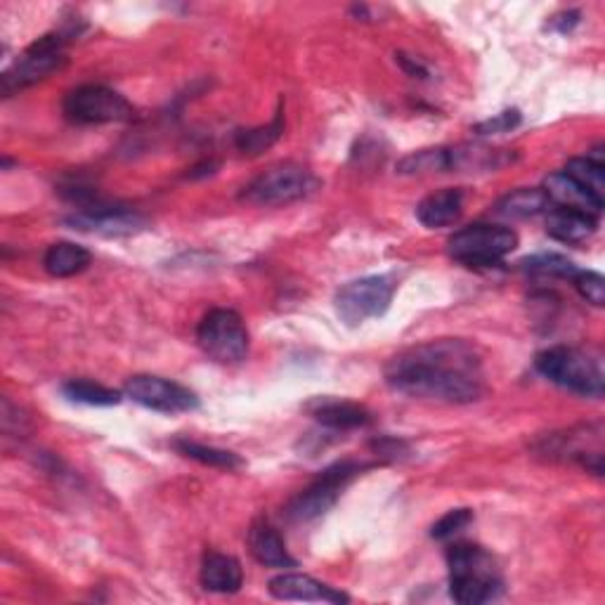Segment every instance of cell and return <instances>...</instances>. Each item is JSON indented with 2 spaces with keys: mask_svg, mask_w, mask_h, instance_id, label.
<instances>
[{
  "mask_svg": "<svg viewBox=\"0 0 605 605\" xmlns=\"http://www.w3.org/2000/svg\"><path fill=\"white\" fill-rule=\"evenodd\" d=\"M577 24H580V12H562V15H556L552 20V26H554L556 32H560V34L572 32Z\"/></svg>",
  "mask_w": 605,
  "mask_h": 605,
  "instance_id": "cell-32",
  "label": "cell"
},
{
  "mask_svg": "<svg viewBox=\"0 0 605 605\" xmlns=\"http://www.w3.org/2000/svg\"><path fill=\"white\" fill-rule=\"evenodd\" d=\"M176 449L180 455H185V457L199 461V463H206V467L228 469V471L242 467V459H239L234 452H228V449L206 447V445L192 443V440H176Z\"/></svg>",
  "mask_w": 605,
  "mask_h": 605,
  "instance_id": "cell-26",
  "label": "cell"
},
{
  "mask_svg": "<svg viewBox=\"0 0 605 605\" xmlns=\"http://www.w3.org/2000/svg\"><path fill=\"white\" fill-rule=\"evenodd\" d=\"M518 246V234L504 225L477 222L449 237L447 251L457 263L469 267L499 265Z\"/></svg>",
  "mask_w": 605,
  "mask_h": 605,
  "instance_id": "cell-5",
  "label": "cell"
},
{
  "mask_svg": "<svg viewBox=\"0 0 605 605\" xmlns=\"http://www.w3.org/2000/svg\"><path fill=\"white\" fill-rule=\"evenodd\" d=\"M572 285H574L577 291H580V295L586 303L598 305V307L605 303V279H603V275L591 273V270H586V273L580 270V273H577V277L572 279Z\"/></svg>",
  "mask_w": 605,
  "mask_h": 605,
  "instance_id": "cell-30",
  "label": "cell"
},
{
  "mask_svg": "<svg viewBox=\"0 0 605 605\" xmlns=\"http://www.w3.org/2000/svg\"><path fill=\"white\" fill-rule=\"evenodd\" d=\"M548 204L552 202H548V196L542 187H523V190L506 194L504 199L497 204V214L501 218L523 220V218L540 216L542 210L548 208Z\"/></svg>",
  "mask_w": 605,
  "mask_h": 605,
  "instance_id": "cell-23",
  "label": "cell"
},
{
  "mask_svg": "<svg viewBox=\"0 0 605 605\" xmlns=\"http://www.w3.org/2000/svg\"><path fill=\"white\" fill-rule=\"evenodd\" d=\"M270 594L277 601H305V603H348V594L334 589L329 584H322L311 574L301 572H285L270 580Z\"/></svg>",
  "mask_w": 605,
  "mask_h": 605,
  "instance_id": "cell-13",
  "label": "cell"
},
{
  "mask_svg": "<svg viewBox=\"0 0 605 605\" xmlns=\"http://www.w3.org/2000/svg\"><path fill=\"white\" fill-rule=\"evenodd\" d=\"M66 225L72 230L102 234V237H125L145 230L147 220L129 208L114 206H97V208H81L78 214L66 218Z\"/></svg>",
  "mask_w": 605,
  "mask_h": 605,
  "instance_id": "cell-12",
  "label": "cell"
},
{
  "mask_svg": "<svg viewBox=\"0 0 605 605\" xmlns=\"http://www.w3.org/2000/svg\"><path fill=\"white\" fill-rule=\"evenodd\" d=\"M62 111L69 121L78 125L125 123L135 117L133 105L107 86H78L69 90Z\"/></svg>",
  "mask_w": 605,
  "mask_h": 605,
  "instance_id": "cell-9",
  "label": "cell"
},
{
  "mask_svg": "<svg viewBox=\"0 0 605 605\" xmlns=\"http://www.w3.org/2000/svg\"><path fill=\"white\" fill-rule=\"evenodd\" d=\"M311 412L322 426L331 431H350L372 424V414L362 404L346 400H317Z\"/></svg>",
  "mask_w": 605,
  "mask_h": 605,
  "instance_id": "cell-20",
  "label": "cell"
},
{
  "mask_svg": "<svg viewBox=\"0 0 605 605\" xmlns=\"http://www.w3.org/2000/svg\"><path fill=\"white\" fill-rule=\"evenodd\" d=\"M396 293V281L388 275H372L353 279L336 291V313L348 327H360L367 319L386 315Z\"/></svg>",
  "mask_w": 605,
  "mask_h": 605,
  "instance_id": "cell-8",
  "label": "cell"
},
{
  "mask_svg": "<svg viewBox=\"0 0 605 605\" xmlns=\"http://www.w3.org/2000/svg\"><path fill=\"white\" fill-rule=\"evenodd\" d=\"M64 396L72 402H81V404H90V407H114L121 402V392L105 388L100 384L93 382H69L62 386Z\"/></svg>",
  "mask_w": 605,
  "mask_h": 605,
  "instance_id": "cell-25",
  "label": "cell"
},
{
  "mask_svg": "<svg viewBox=\"0 0 605 605\" xmlns=\"http://www.w3.org/2000/svg\"><path fill=\"white\" fill-rule=\"evenodd\" d=\"M398 171L404 176L416 173H433V171H447V149H421L404 157L398 164Z\"/></svg>",
  "mask_w": 605,
  "mask_h": 605,
  "instance_id": "cell-28",
  "label": "cell"
},
{
  "mask_svg": "<svg viewBox=\"0 0 605 605\" xmlns=\"http://www.w3.org/2000/svg\"><path fill=\"white\" fill-rule=\"evenodd\" d=\"M513 154L506 149H495L485 145H459L447 149V171H497V168L511 164Z\"/></svg>",
  "mask_w": 605,
  "mask_h": 605,
  "instance_id": "cell-17",
  "label": "cell"
},
{
  "mask_svg": "<svg viewBox=\"0 0 605 605\" xmlns=\"http://www.w3.org/2000/svg\"><path fill=\"white\" fill-rule=\"evenodd\" d=\"M364 469L367 467L358 461L334 463L311 487H305L299 497L291 499V504L287 506L289 520H293V523H311V520L325 516L336 504V499L341 497L343 487Z\"/></svg>",
  "mask_w": 605,
  "mask_h": 605,
  "instance_id": "cell-10",
  "label": "cell"
},
{
  "mask_svg": "<svg viewBox=\"0 0 605 605\" xmlns=\"http://www.w3.org/2000/svg\"><path fill=\"white\" fill-rule=\"evenodd\" d=\"M196 343L220 364H239L249 355V329L239 313L216 307L196 327Z\"/></svg>",
  "mask_w": 605,
  "mask_h": 605,
  "instance_id": "cell-6",
  "label": "cell"
},
{
  "mask_svg": "<svg viewBox=\"0 0 605 605\" xmlns=\"http://www.w3.org/2000/svg\"><path fill=\"white\" fill-rule=\"evenodd\" d=\"M249 548L251 556L265 568H295V558L289 556L285 540L279 537V532L265 518H258L251 525Z\"/></svg>",
  "mask_w": 605,
  "mask_h": 605,
  "instance_id": "cell-16",
  "label": "cell"
},
{
  "mask_svg": "<svg viewBox=\"0 0 605 605\" xmlns=\"http://www.w3.org/2000/svg\"><path fill=\"white\" fill-rule=\"evenodd\" d=\"M542 190L546 192L548 202L556 204L558 208L582 210V214H589V216H596L598 218L603 206H605V202L596 199L594 194H591L589 190H584L580 182H574L566 173H552V176H548Z\"/></svg>",
  "mask_w": 605,
  "mask_h": 605,
  "instance_id": "cell-14",
  "label": "cell"
},
{
  "mask_svg": "<svg viewBox=\"0 0 605 605\" xmlns=\"http://www.w3.org/2000/svg\"><path fill=\"white\" fill-rule=\"evenodd\" d=\"M125 396L133 402L147 407V410L161 414H182L199 407V398L190 388L152 374L133 376L125 384Z\"/></svg>",
  "mask_w": 605,
  "mask_h": 605,
  "instance_id": "cell-11",
  "label": "cell"
},
{
  "mask_svg": "<svg viewBox=\"0 0 605 605\" xmlns=\"http://www.w3.org/2000/svg\"><path fill=\"white\" fill-rule=\"evenodd\" d=\"M520 267L528 275H537V277H558V279H574L577 277V265L566 258V256H560V253H540V256H532V258H525L523 263H520Z\"/></svg>",
  "mask_w": 605,
  "mask_h": 605,
  "instance_id": "cell-27",
  "label": "cell"
},
{
  "mask_svg": "<svg viewBox=\"0 0 605 605\" xmlns=\"http://www.w3.org/2000/svg\"><path fill=\"white\" fill-rule=\"evenodd\" d=\"M562 173L570 176L574 182H580V185L594 194L596 199L605 202V161L601 147L586 154V157L570 159Z\"/></svg>",
  "mask_w": 605,
  "mask_h": 605,
  "instance_id": "cell-22",
  "label": "cell"
},
{
  "mask_svg": "<svg viewBox=\"0 0 605 605\" xmlns=\"http://www.w3.org/2000/svg\"><path fill=\"white\" fill-rule=\"evenodd\" d=\"M285 133V117L281 111H277L275 119L267 125H258V129H249L237 133V149L242 154H249V157H258L265 149H270L277 140Z\"/></svg>",
  "mask_w": 605,
  "mask_h": 605,
  "instance_id": "cell-24",
  "label": "cell"
},
{
  "mask_svg": "<svg viewBox=\"0 0 605 605\" xmlns=\"http://www.w3.org/2000/svg\"><path fill=\"white\" fill-rule=\"evenodd\" d=\"M534 367L548 382L582 398H601L605 388L603 362L589 350L554 346L546 348L534 360Z\"/></svg>",
  "mask_w": 605,
  "mask_h": 605,
  "instance_id": "cell-3",
  "label": "cell"
},
{
  "mask_svg": "<svg viewBox=\"0 0 605 605\" xmlns=\"http://www.w3.org/2000/svg\"><path fill=\"white\" fill-rule=\"evenodd\" d=\"M516 125H520V111L518 109H506L501 114L492 117L483 123L475 125L477 135H497V133H509Z\"/></svg>",
  "mask_w": 605,
  "mask_h": 605,
  "instance_id": "cell-31",
  "label": "cell"
},
{
  "mask_svg": "<svg viewBox=\"0 0 605 605\" xmlns=\"http://www.w3.org/2000/svg\"><path fill=\"white\" fill-rule=\"evenodd\" d=\"M90 258L93 256L88 249H83L72 242H58L46 251L44 267H46V273L52 277H74L86 270V267L90 265Z\"/></svg>",
  "mask_w": 605,
  "mask_h": 605,
  "instance_id": "cell-21",
  "label": "cell"
},
{
  "mask_svg": "<svg viewBox=\"0 0 605 605\" xmlns=\"http://www.w3.org/2000/svg\"><path fill=\"white\" fill-rule=\"evenodd\" d=\"M598 228V218L582 214V210L572 208H554L546 218V232L548 237L558 239L562 244H582L586 239L594 237Z\"/></svg>",
  "mask_w": 605,
  "mask_h": 605,
  "instance_id": "cell-18",
  "label": "cell"
},
{
  "mask_svg": "<svg viewBox=\"0 0 605 605\" xmlns=\"http://www.w3.org/2000/svg\"><path fill=\"white\" fill-rule=\"evenodd\" d=\"M202 586L214 594H237L244 584V570L242 562L234 556L208 552L202 560V572H199Z\"/></svg>",
  "mask_w": 605,
  "mask_h": 605,
  "instance_id": "cell-15",
  "label": "cell"
},
{
  "mask_svg": "<svg viewBox=\"0 0 605 605\" xmlns=\"http://www.w3.org/2000/svg\"><path fill=\"white\" fill-rule=\"evenodd\" d=\"M471 523H473V511L471 509H455V511L445 513L438 520V523L431 528V537L447 542V540L457 537V534L467 530Z\"/></svg>",
  "mask_w": 605,
  "mask_h": 605,
  "instance_id": "cell-29",
  "label": "cell"
},
{
  "mask_svg": "<svg viewBox=\"0 0 605 605\" xmlns=\"http://www.w3.org/2000/svg\"><path fill=\"white\" fill-rule=\"evenodd\" d=\"M461 214H463V194L461 190H455V187L433 192L416 206L419 222L431 230L455 225L461 218Z\"/></svg>",
  "mask_w": 605,
  "mask_h": 605,
  "instance_id": "cell-19",
  "label": "cell"
},
{
  "mask_svg": "<svg viewBox=\"0 0 605 605\" xmlns=\"http://www.w3.org/2000/svg\"><path fill=\"white\" fill-rule=\"evenodd\" d=\"M317 178L301 164H275L253 178L242 192V199L256 206H289L311 196Z\"/></svg>",
  "mask_w": 605,
  "mask_h": 605,
  "instance_id": "cell-4",
  "label": "cell"
},
{
  "mask_svg": "<svg viewBox=\"0 0 605 605\" xmlns=\"http://www.w3.org/2000/svg\"><path fill=\"white\" fill-rule=\"evenodd\" d=\"M386 384L414 400L469 404L485 392L477 350L459 339L414 346L386 364Z\"/></svg>",
  "mask_w": 605,
  "mask_h": 605,
  "instance_id": "cell-1",
  "label": "cell"
},
{
  "mask_svg": "<svg viewBox=\"0 0 605 605\" xmlns=\"http://www.w3.org/2000/svg\"><path fill=\"white\" fill-rule=\"evenodd\" d=\"M449 596L461 605H481L499 598L504 580L495 556L477 544L447 548Z\"/></svg>",
  "mask_w": 605,
  "mask_h": 605,
  "instance_id": "cell-2",
  "label": "cell"
},
{
  "mask_svg": "<svg viewBox=\"0 0 605 605\" xmlns=\"http://www.w3.org/2000/svg\"><path fill=\"white\" fill-rule=\"evenodd\" d=\"M398 60L402 62V66H404L407 72H410L412 76H416V74H419V78H424V76H426V69L421 66L416 60H412V58H404V55H398Z\"/></svg>",
  "mask_w": 605,
  "mask_h": 605,
  "instance_id": "cell-33",
  "label": "cell"
},
{
  "mask_svg": "<svg viewBox=\"0 0 605 605\" xmlns=\"http://www.w3.org/2000/svg\"><path fill=\"white\" fill-rule=\"evenodd\" d=\"M66 36L64 34H48L44 38H38L36 44H32L22 52V58L12 64L8 72L0 78V86H3V95L10 97L17 90H24L36 83L50 78L52 74H58L60 69L66 64Z\"/></svg>",
  "mask_w": 605,
  "mask_h": 605,
  "instance_id": "cell-7",
  "label": "cell"
}]
</instances>
